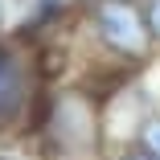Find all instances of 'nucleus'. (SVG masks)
Instances as JSON below:
<instances>
[{"instance_id": "nucleus-1", "label": "nucleus", "mask_w": 160, "mask_h": 160, "mask_svg": "<svg viewBox=\"0 0 160 160\" xmlns=\"http://www.w3.org/2000/svg\"><path fill=\"white\" fill-rule=\"evenodd\" d=\"M25 140L45 160H103L111 152L103 94L90 82H45Z\"/></svg>"}, {"instance_id": "nucleus-2", "label": "nucleus", "mask_w": 160, "mask_h": 160, "mask_svg": "<svg viewBox=\"0 0 160 160\" xmlns=\"http://www.w3.org/2000/svg\"><path fill=\"white\" fill-rule=\"evenodd\" d=\"M82 29L90 45L103 53L111 70H140L156 53V37L148 29L144 0H82L78 4Z\"/></svg>"}, {"instance_id": "nucleus-3", "label": "nucleus", "mask_w": 160, "mask_h": 160, "mask_svg": "<svg viewBox=\"0 0 160 160\" xmlns=\"http://www.w3.org/2000/svg\"><path fill=\"white\" fill-rule=\"evenodd\" d=\"M45 94V66L33 41L0 33V136H25Z\"/></svg>"}, {"instance_id": "nucleus-4", "label": "nucleus", "mask_w": 160, "mask_h": 160, "mask_svg": "<svg viewBox=\"0 0 160 160\" xmlns=\"http://www.w3.org/2000/svg\"><path fill=\"white\" fill-rule=\"evenodd\" d=\"M132 144H140L144 152H152L156 160H160V107H152L144 119H140V127H136V140Z\"/></svg>"}, {"instance_id": "nucleus-5", "label": "nucleus", "mask_w": 160, "mask_h": 160, "mask_svg": "<svg viewBox=\"0 0 160 160\" xmlns=\"http://www.w3.org/2000/svg\"><path fill=\"white\" fill-rule=\"evenodd\" d=\"M111 160H156V156L144 152L140 144H119V148H111Z\"/></svg>"}, {"instance_id": "nucleus-6", "label": "nucleus", "mask_w": 160, "mask_h": 160, "mask_svg": "<svg viewBox=\"0 0 160 160\" xmlns=\"http://www.w3.org/2000/svg\"><path fill=\"white\" fill-rule=\"evenodd\" d=\"M144 12H148V29H152L156 49H160V0H144Z\"/></svg>"}, {"instance_id": "nucleus-7", "label": "nucleus", "mask_w": 160, "mask_h": 160, "mask_svg": "<svg viewBox=\"0 0 160 160\" xmlns=\"http://www.w3.org/2000/svg\"><path fill=\"white\" fill-rule=\"evenodd\" d=\"M0 33H4V0H0Z\"/></svg>"}, {"instance_id": "nucleus-8", "label": "nucleus", "mask_w": 160, "mask_h": 160, "mask_svg": "<svg viewBox=\"0 0 160 160\" xmlns=\"http://www.w3.org/2000/svg\"><path fill=\"white\" fill-rule=\"evenodd\" d=\"M0 160H21V156H12V152H0Z\"/></svg>"}, {"instance_id": "nucleus-9", "label": "nucleus", "mask_w": 160, "mask_h": 160, "mask_svg": "<svg viewBox=\"0 0 160 160\" xmlns=\"http://www.w3.org/2000/svg\"><path fill=\"white\" fill-rule=\"evenodd\" d=\"M78 4H82V0H78Z\"/></svg>"}]
</instances>
